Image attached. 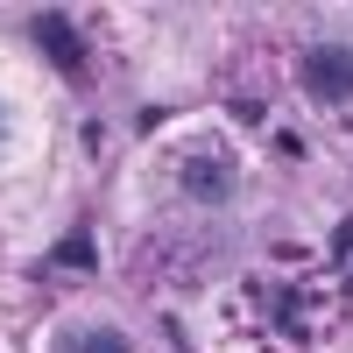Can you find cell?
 I'll return each mask as SVG.
<instances>
[{"label": "cell", "mask_w": 353, "mask_h": 353, "mask_svg": "<svg viewBox=\"0 0 353 353\" xmlns=\"http://www.w3.org/2000/svg\"><path fill=\"white\" fill-rule=\"evenodd\" d=\"M304 92H318V99H346L353 92V50L346 43H311L304 50Z\"/></svg>", "instance_id": "6da1fadb"}, {"label": "cell", "mask_w": 353, "mask_h": 353, "mask_svg": "<svg viewBox=\"0 0 353 353\" xmlns=\"http://www.w3.org/2000/svg\"><path fill=\"white\" fill-rule=\"evenodd\" d=\"M64 353H134V346H128V332L92 325V332H71V339H64Z\"/></svg>", "instance_id": "7a4b0ae2"}, {"label": "cell", "mask_w": 353, "mask_h": 353, "mask_svg": "<svg viewBox=\"0 0 353 353\" xmlns=\"http://www.w3.org/2000/svg\"><path fill=\"white\" fill-rule=\"evenodd\" d=\"M36 28H43V43L64 57V64H78V50H71V36H64V14H36Z\"/></svg>", "instance_id": "3957f363"}, {"label": "cell", "mask_w": 353, "mask_h": 353, "mask_svg": "<svg viewBox=\"0 0 353 353\" xmlns=\"http://www.w3.org/2000/svg\"><path fill=\"white\" fill-rule=\"evenodd\" d=\"M0 141H8V106H0Z\"/></svg>", "instance_id": "277c9868"}]
</instances>
